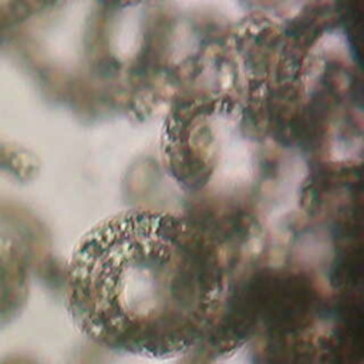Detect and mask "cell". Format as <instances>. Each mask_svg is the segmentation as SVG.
I'll return each mask as SVG.
<instances>
[{
    "label": "cell",
    "instance_id": "1",
    "mask_svg": "<svg viewBox=\"0 0 364 364\" xmlns=\"http://www.w3.org/2000/svg\"><path fill=\"white\" fill-rule=\"evenodd\" d=\"M223 255L182 216L135 209L90 230L68 270V309L90 340L119 353L172 358L216 323Z\"/></svg>",
    "mask_w": 364,
    "mask_h": 364
}]
</instances>
